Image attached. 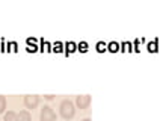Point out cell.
<instances>
[{"mask_svg":"<svg viewBox=\"0 0 160 121\" xmlns=\"http://www.w3.org/2000/svg\"><path fill=\"white\" fill-rule=\"evenodd\" d=\"M76 104L79 109H88L89 104H91V95H77Z\"/></svg>","mask_w":160,"mask_h":121,"instance_id":"4","label":"cell"},{"mask_svg":"<svg viewBox=\"0 0 160 121\" xmlns=\"http://www.w3.org/2000/svg\"><path fill=\"white\" fill-rule=\"evenodd\" d=\"M83 121H91V120H89V118H85V120H83Z\"/></svg>","mask_w":160,"mask_h":121,"instance_id":"9","label":"cell"},{"mask_svg":"<svg viewBox=\"0 0 160 121\" xmlns=\"http://www.w3.org/2000/svg\"><path fill=\"white\" fill-rule=\"evenodd\" d=\"M59 112H61V117H62V118L71 120V118H74V115H76V108H74L72 102L63 100L62 103H61V106H59Z\"/></svg>","mask_w":160,"mask_h":121,"instance_id":"1","label":"cell"},{"mask_svg":"<svg viewBox=\"0 0 160 121\" xmlns=\"http://www.w3.org/2000/svg\"><path fill=\"white\" fill-rule=\"evenodd\" d=\"M39 104V95L36 94H27L24 95V106L27 109H35Z\"/></svg>","mask_w":160,"mask_h":121,"instance_id":"3","label":"cell"},{"mask_svg":"<svg viewBox=\"0 0 160 121\" xmlns=\"http://www.w3.org/2000/svg\"><path fill=\"white\" fill-rule=\"evenodd\" d=\"M44 98H47V100H53L54 95H44Z\"/></svg>","mask_w":160,"mask_h":121,"instance_id":"8","label":"cell"},{"mask_svg":"<svg viewBox=\"0 0 160 121\" xmlns=\"http://www.w3.org/2000/svg\"><path fill=\"white\" fill-rule=\"evenodd\" d=\"M39 120L41 121H54L56 120V113H54V111L50 106H44V108L41 109V113H39Z\"/></svg>","mask_w":160,"mask_h":121,"instance_id":"2","label":"cell"},{"mask_svg":"<svg viewBox=\"0 0 160 121\" xmlns=\"http://www.w3.org/2000/svg\"><path fill=\"white\" fill-rule=\"evenodd\" d=\"M17 121H32V115L29 111H21L17 113Z\"/></svg>","mask_w":160,"mask_h":121,"instance_id":"5","label":"cell"},{"mask_svg":"<svg viewBox=\"0 0 160 121\" xmlns=\"http://www.w3.org/2000/svg\"><path fill=\"white\" fill-rule=\"evenodd\" d=\"M3 121H17V112H14V111L6 112L3 117Z\"/></svg>","mask_w":160,"mask_h":121,"instance_id":"6","label":"cell"},{"mask_svg":"<svg viewBox=\"0 0 160 121\" xmlns=\"http://www.w3.org/2000/svg\"><path fill=\"white\" fill-rule=\"evenodd\" d=\"M5 109H6V98L5 95H0V113L5 112Z\"/></svg>","mask_w":160,"mask_h":121,"instance_id":"7","label":"cell"}]
</instances>
